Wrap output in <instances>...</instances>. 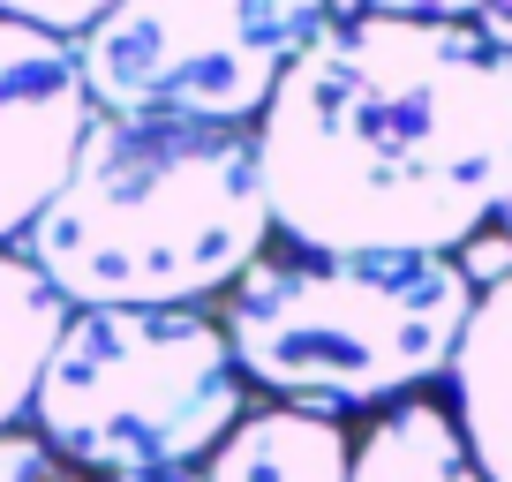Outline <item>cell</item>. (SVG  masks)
Wrapping results in <instances>:
<instances>
[{
	"mask_svg": "<svg viewBox=\"0 0 512 482\" xmlns=\"http://www.w3.org/2000/svg\"><path fill=\"white\" fill-rule=\"evenodd\" d=\"M475 287L452 257H317L264 249L226 287L219 324L249 392L302 415L400 407L452 370Z\"/></svg>",
	"mask_w": 512,
	"mask_h": 482,
	"instance_id": "3957f363",
	"label": "cell"
},
{
	"mask_svg": "<svg viewBox=\"0 0 512 482\" xmlns=\"http://www.w3.org/2000/svg\"><path fill=\"white\" fill-rule=\"evenodd\" d=\"M347 482H482L475 452H467V430L452 415V400H415L384 407L362 437H354Z\"/></svg>",
	"mask_w": 512,
	"mask_h": 482,
	"instance_id": "9c48e42d",
	"label": "cell"
},
{
	"mask_svg": "<svg viewBox=\"0 0 512 482\" xmlns=\"http://www.w3.org/2000/svg\"><path fill=\"white\" fill-rule=\"evenodd\" d=\"M0 482H91V475H83V467H68L61 452H53L46 437L23 422V430L0 437Z\"/></svg>",
	"mask_w": 512,
	"mask_h": 482,
	"instance_id": "8fae6325",
	"label": "cell"
},
{
	"mask_svg": "<svg viewBox=\"0 0 512 482\" xmlns=\"http://www.w3.org/2000/svg\"><path fill=\"white\" fill-rule=\"evenodd\" d=\"M272 241L256 129L91 113L61 196L16 249L68 309H204Z\"/></svg>",
	"mask_w": 512,
	"mask_h": 482,
	"instance_id": "7a4b0ae2",
	"label": "cell"
},
{
	"mask_svg": "<svg viewBox=\"0 0 512 482\" xmlns=\"http://www.w3.org/2000/svg\"><path fill=\"white\" fill-rule=\"evenodd\" d=\"M272 234L317 257H460L512 196V16H324L256 121Z\"/></svg>",
	"mask_w": 512,
	"mask_h": 482,
	"instance_id": "6da1fadb",
	"label": "cell"
},
{
	"mask_svg": "<svg viewBox=\"0 0 512 482\" xmlns=\"http://www.w3.org/2000/svg\"><path fill=\"white\" fill-rule=\"evenodd\" d=\"M106 482H196V467L189 475H106Z\"/></svg>",
	"mask_w": 512,
	"mask_h": 482,
	"instance_id": "7c38bea8",
	"label": "cell"
},
{
	"mask_svg": "<svg viewBox=\"0 0 512 482\" xmlns=\"http://www.w3.org/2000/svg\"><path fill=\"white\" fill-rule=\"evenodd\" d=\"M249 415L219 309H76L31 400V430L106 475H189Z\"/></svg>",
	"mask_w": 512,
	"mask_h": 482,
	"instance_id": "277c9868",
	"label": "cell"
},
{
	"mask_svg": "<svg viewBox=\"0 0 512 482\" xmlns=\"http://www.w3.org/2000/svg\"><path fill=\"white\" fill-rule=\"evenodd\" d=\"M497 234H505V241H512V196H505V211H497Z\"/></svg>",
	"mask_w": 512,
	"mask_h": 482,
	"instance_id": "4fadbf2b",
	"label": "cell"
},
{
	"mask_svg": "<svg viewBox=\"0 0 512 482\" xmlns=\"http://www.w3.org/2000/svg\"><path fill=\"white\" fill-rule=\"evenodd\" d=\"M324 16L317 0H121L76 38V68L106 121L256 129Z\"/></svg>",
	"mask_w": 512,
	"mask_h": 482,
	"instance_id": "5b68a950",
	"label": "cell"
},
{
	"mask_svg": "<svg viewBox=\"0 0 512 482\" xmlns=\"http://www.w3.org/2000/svg\"><path fill=\"white\" fill-rule=\"evenodd\" d=\"M68 317H76V309L31 272V257H23V249H0V437L31 422L38 377H46Z\"/></svg>",
	"mask_w": 512,
	"mask_h": 482,
	"instance_id": "30bf717a",
	"label": "cell"
},
{
	"mask_svg": "<svg viewBox=\"0 0 512 482\" xmlns=\"http://www.w3.org/2000/svg\"><path fill=\"white\" fill-rule=\"evenodd\" d=\"M347 460V422L302 407H249L226 430V445L196 467V482H347Z\"/></svg>",
	"mask_w": 512,
	"mask_h": 482,
	"instance_id": "ba28073f",
	"label": "cell"
},
{
	"mask_svg": "<svg viewBox=\"0 0 512 482\" xmlns=\"http://www.w3.org/2000/svg\"><path fill=\"white\" fill-rule=\"evenodd\" d=\"M83 129H91V91L76 46L0 8V249H16L38 211L61 196Z\"/></svg>",
	"mask_w": 512,
	"mask_h": 482,
	"instance_id": "8992f818",
	"label": "cell"
},
{
	"mask_svg": "<svg viewBox=\"0 0 512 482\" xmlns=\"http://www.w3.org/2000/svg\"><path fill=\"white\" fill-rule=\"evenodd\" d=\"M445 377L482 482H512V279L475 294V317H467Z\"/></svg>",
	"mask_w": 512,
	"mask_h": 482,
	"instance_id": "52a82bcc",
	"label": "cell"
}]
</instances>
